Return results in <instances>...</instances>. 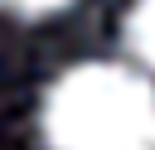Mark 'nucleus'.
<instances>
[{"mask_svg":"<svg viewBox=\"0 0 155 150\" xmlns=\"http://www.w3.org/2000/svg\"><path fill=\"white\" fill-rule=\"evenodd\" d=\"M48 150H155V82L126 63H78L44 92Z\"/></svg>","mask_w":155,"mask_h":150,"instance_id":"f257e3e1","label":"nucleus"},{"mask_svg":"<svg viewBox=\"0 0 155 150\" xmlns=\"http://www.w3.org/2000/svg\"><path fill=\"white\" fill-rule=\"evenodd\" d=\"M126 48L155 73V0H136L126 10Z\"/></svg>","mask_w":155,"mask_h":150,"instance_id":"f03ea898","label":"nucleus"},{"mask_svg":"<svg viewBox=\"0 0 155 150\" xmlns=\"http://www.w3.org/2000/svg\"><path fill=\"white\" fill-rule=\"evenodd\" d=\"M5 10H19V15H48V10H58V5H68V0H0Z\"/></svg>","mask_w":155,"mask_h":150,"instance_id":"7ed1b4c3","label":"nucleus"}]
</instances>
